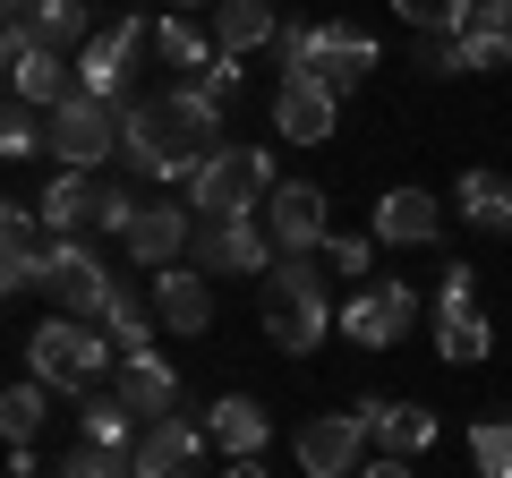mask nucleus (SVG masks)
Listing matches in <instances>:
<instances>
[{"label":"nucleus","mask_w":512,"mask_h":478,"mask_svg":"<svg viewBox=\"0 0 512 478\" xmlns=\"http://www.w3.org/2000/svg\"><path fill=\"white\" fill-rule=\"evenodd\" d=\"M256 316H265V342L291 350V359L325 350V333L342 325L333 299H325V257H282L274 274L256 282Z\"/></svg>","instance_id":"f257e3e1"},{"label":"nucleus","mask_w":512,"mask_h":478,"mask_svg":"<svg viewBox=\"0 0 512 478\" xmlns=\"http://www.w3.org/2000/svg\"><path fill=\"white\" fill-rule=\"evenodd\" d=\"M274 188H282V171L265 146H214L188 171V214L197 222H248V214H265Z\"/></svg>","instance_id":"f03ea898"},{"label":"nucleus","mask_w":512,"mask_h":478,"mask_svg":"<svg viewBox=\"0 0 512 478\" xmlns=\"http://www.w3.org/2000/svg\"><path fill=\"white\" fill-rule=\"evenodd\" d=\"M120 163L137 171V180H188V171L205 163V146L188 137V120L171 111V94H137V103L120 111Z\"/></svg>","instance_id":"7ed1b4c3"},{"label":"nucleus","mask_w":512,"mask_h":478,"mask_svg":"<svg viewBox=\"0 0 512 478\" xmlns=\"http://www.w3.org/2000/svg\"><path fill=\"white\" fill-rule=\"evenodd\" d=\"M26 376L52 393H94L111 376V333L86 316H52V325L26 333Z\"/></svg>","instance_id":"20e7f679"},{"label":"nucleus","mask_w":512,"mask_h":478,"mask_svg":"<svg viewBox=\"0 0 512 478\" xmlns=\"http://www.w3.org/2000/svg\"><path fill=\"white\" fill-rule=\"evenodd\" d=\"M9 103H26V111H43L52 120L60 103L77 94V69H69V52H52V43H35V26L26 18H9Z\"/></svg>","instance_id":"39448f33"},{"label":"nucleus","mask_w":512,"mask_h":478,"mask_svg":"<svg viewBox=\"0 0 512 478\" xmlns=\"http://www.w3.org/2000/svg\"><path fill=\"white\" fill-rule=\"evenodd\" d=\"M43 129H52V163H60V171H103L111 154H120V103L69 94V103H60Z\"/></svg>","instance_id":"423d86ee"},{"label":"nucleus","mask_w":512,"mask_h":478,"mask_svg":"<svg viewBox=\"0 0 512 478\" xmlns=\"http://www.w3.org/2000/svg\"><path fill=\"white\" fill-rule=\"evenodd\" d=\"M146 43H154V26L120 9V18H111L103 35L77 52V94H94V103H120V111H128V77H137V52H146Z\"/></svg>","instance_id":"0eeeda50"},{"label":"nucleus","mask_w":512,"mask_h":478,"mask_svg":"<svg viewBox=\"0 0 512 478\" xmlns=\"http://www.w3.org/2000/svg\"><path fill=\"white\" fill-rule=\"evenodd\" d=\"M188 265H197V274H248V282H265L282 265V248H274V231H265V214H248V222H197Z\"/></svg>","instance_id":"6e6552de"},{"label":"nucleus","mask_w":512,"mask_h":478,"mask_svg":"<svg viewBox=\"0 0 512 478\" xmlns=\"http://www.w3.org/2000/svg\"><path fill=\"white\" fill-rule=\"evenodd\" d=\"M410 325H419V291H410L402 274L359 282V291H350V308H342V333H350L359 350H393Z\"/></svg>","instance_id":"1a4fd4ad"},{"label":"nucleus","mask_w":512,"mask_h":478,"mask_svg":"<svg viewBox=\"0 0 512 478\" xmlns=\"http://www.w3.org/2000/svg\"><path fill=\"white\" fill-rule=\"evenodd\" d=\"M52 308L60 316H103L111 308V291H120V274L103 265V248L94 239H52Z\"/></svg>","instance_id":"9d476101"},{"label":"nucleus","mask_w":512,"mask_h":478,"mask_svg":"<svg viewBox=\"0 0 512 478\" xmlns=\"http://www.w3.org/2000/svg\"><path fill=\"white\" fill-rule=\"evenodd\" d=\"M291 444H299V470L308 478H359V453L376 436H367V410H316Z\"/></svg>","instance_id":"9b49d317"},{"label":"nucleus","mask_w":512,"mask_h":478,"mask_svg":"<svg viewBox=\"0 0 512 478\" xmlns=\"http://www.w3.org/2000/svg\"><path fill=\"white\" fill-rule=\"evenodd\" d=\"M111 188H120V180H103V171H52V188L35 197L43 231H52V239H86V231H103Z\"/></svg>","instance_id":"f8f14e48"},{"label":"nucleus","mask_w":512,"mask_h":478,"mask_svg":"<svg viewBox=\"0 0 512 478\" xmlns=\"http://www.w3.org/2000/svg\"><path fill=\"white\" fill-rule=\"evenodd\" d=\"M265 231H274L282 257H325V188L316 180H282L274 197H265Z\"/></svg>","instance_id":"ddd939ff"},{"label":"nucleus","mask_w":512,"mask_h":478,"mask_svg":"<svg viewBox=\"0 0 512 478\" xmlns=\"http://www.w3.org/2000/svg\"><path fill=\"white\" fill-rule=\"evenodd\" d=\"M274 129L291 137V146H325V137L342 129V94H333L325 77H282L274 86Z\"/></svg>","instance_id":"4468645a"},{"label":"nucleus","mask_w":512,"mask_h":478,"mask_svg":"<svg viewBox=\"0 0 512 478\" xmlns=\"http://www.w3.org/2000/svg\"><path fill=\"white\" fill-rule=\"evenodd\" d=\"M205 427L188 419V410H171V419H154L146 436H137V453H128V470L137 478H197V453H205Z\"/></svg>","instance_id":"2eb2a0df"},{"label":"nucleus","mask_w":512,"mask_h":478,"mask_svg":"<svg viewBox=\"0 0 512 478\" xmlns=\"http://www.w3.org/2000/svg\"><path fill=\"white\" fill-rule=\"evenodd\" d=\"M436 231H444V197H427V188H384L376 222H367V239H384V248H436Z\"/></svg>","instance_id":"dca6fc26"},{"label":"nucleus","mask_w":512,"mask_h":478,"mask_svg":"<svg viewBox=\"0 0 512 478\" xmlns=\"http://www.w3.org/2000/svg\"><path fill=\"white\" fill-rule=\"evenodd\" d=\"M188 239H197V214H188V205H137V222H128L120 248L146 265V274H163V265L188 257Z\"/></svg>","instance_id":"f3484780"},{"label":"nucleus","mask_w":512,"mask_h":478,"mask_svg":"<svg viewBox=\"0 0 512 478\" xmlns=\"http://www.w3.org/2000/svg\"><path fill=\"white\" fill-rule=\"evenodd\" d=\"M154 316H163V333H205L214 325V274H197V265H163V274H154Z\"/></svg>","instance_id":"a211bd4d"},{"label":"nucleus","mask_w":512,"mask_h":478,"mask_svg":"<svg viewBox=\"0 0 512 478\" xmlns=\"http://www.w3.org/2000/svg\"><path fill=\"white\" fill-rule=\"evenodd\" d=\"M359 410H367V436H376V453H384V461H419L427 444L444 436L436 410H419V402H384V393H367Z\"/></svg>","instance_id":"6ab92c4d"},{"label":"nucleus","mask_w":512,"mask_h":478,"mask_svg":"<svg viewBox=\"0 0 512 478\" xmlns=\"http://www.w3.org/2000/svg\"><path fill=\"white\" fill-rule=\"evenodd\" d=\"M111 393H120V402L137 410L146 427L180 410V376H171V359H163V350H128V359H120V385H111Z\"/></svg>","instance_id":"aec40b11"},{"label":"nucleus","mask_w":512,"mask_h":478,"mask_svg":"<svg viewBox=\"0 0 512 478\" xmlns=\"http://www.w3.org/2000/svg\"><path fill=\"white\" fill-rule=\"evenodd\" d=\"M205 436H214L231 461H265V436H274V419H265V402H256V393H222V402L205 410Z\"/></svg>","instance_id":"412c9836"},{"label":"nucleus","mask_w":512,"mask_h":478,"mask_svg":"<svg viewBox=\"0 0 512 478\" xmlns=\"http://www.w3.org/2000/svg\"><path fill=\"white\" fill-rule=\"evenodd\" d=\"M367 69H376V35H367V26H333V18H325V43H316V77H325L333 94H350Z\"/></svg>","instance_id":"4be33fe9"},{"label":"nucleus","mask_w":512,"mask_h":478,"mask_svg":"<svg viewBox=\"0 0 512 478\" xmlns=\"http://www.w3.org/2000/svg\"><path fill=\"white\" fill-rule=\"evenodd\" d=\"M453 205H461V222H470V231H487V239L512 231V180H504V171H461Z\"/></svg>","instance_id":"5701e85b"},{"label":"nucleus","mask_w":512,"mask_h":478,"mask_svg":"<svg viewBox=\"0 0 512 478\" xmlns=\"http://www.w3.org/2000/svg\"><path fill=\"white\" fill-rule=\"evenodd\" d=\"M282 35V18H274V0H222L214 9V43L231 60H248V52H265V43Z\"/></svg>","instance_id":"b1692460"},{"label":"nucleus","mask_w":512,"mask_h":478,"mask_svg":"<svg viewBox=\"0 0 512 478\" xmlns=\"http://www.w3.org/2000/svg\"><path fill=\"white\" fill-rule=\"evenodd\" d=\"M137 436H146V419H137L120 393H86V410H77V444H103V453H137Z\"/></svg>","instance_id":"393cba45"},{"label":"nucleus","mask_w":512,"mask_h":478,"mask_svg":"<svg viewBox=\"0 0 512 478\" xmlns=\"http://www.w3.org/2000/svg\"><path fill=\"white\" fill-rule=\"evenodd\" d=\"M154 52H163V69H180V77H205L222 60V43L205 35L197 18H180V9H171V18H154Z\"/></svg>","instance_id":"a878e982"},{"label":"nucleus","mask_w":512,"mask_h":478,"mask_svg":"<svg viewBox=\"0 0 512 478\" xmlns=\"http://www.w3.org/2000/svg\"><path fill=\"white\" fill-rule=\"evenodd\" d=\"M26 26H35V43H52V52H86V43L103 35V18H94L86 0H35Z\"/></svg>","instance_id":"bb28decb"},{"label":"nucleus","mask_w":512,"mask_h":478,"mask_svg":"<svg viewBox=\"0 0 512 478\" xmlns=\"http://www.w3.org/2000/svg\"><path fill=\"white\" fill-rule=\"evenodd\" d=\"M103 333L120 342V359H128V350H154V333H163V316H154V291L120 282V291H111V308H103Z\"/></svg>","instance_id":"cd10ccee"},{"label":"nucleus","mask_w":512,"mask_h":478,"mask_svg":"<svg viewBox=\"0 0 512 478\" xmlns=\"http://www.w3.org/2000/svg\"><path fill=\"white\" fill-rule=\"evenodd\" d=\"M393 18H402L410 35H470L478 0H393Z\"/></svg>","instance_id":"c85d7f7f"},{"label":"nucleus","mask_w":512,"mask_h":478,"mask_svg":"<svg viewBox=\"0 0 512 478\" xmlns=\"http://www.w3.org/2000/svg\"><path fill=\"white\" fill-rule=\"evenodd\" d=\"M436 350H444V368H478V359H487V350H495V333H487V316H444V325H436Z\"/></svg>","instance_id":"c756f323"},{"label":"nucleus","mask_w":512,"mask_h":478,"mask_svg":"<svg viewBox=\"0 0 512 478\" xmlns=\"http://www.w3.org/2000/svg\"><path fill=\"white\" fill-rule=\"evenodd\" d=\"M43 410H52V385H35V376L0 393V427H9V444H35L43 436Z\"/></svg>","instance_id":"7c9ffc66"},{"label":"nucleus","mask_w":512,"mask_h":478,"mask_svg":"<svg viewBox=\"0 0 512 478\" xmlns=\"http://www.w3.org/2000/svg\"><path fill=\"white\" fill-rule=\"evenodd\" d=\"M171 111H180V120H188V137H197V146L214 154V137H222V111H231V103H222V94H205L197 77H180V86H171Z\"/></svg>","instance_id":"2f4dec72"},{"label":"nucleus","mask_w":512,"mask_h":478,"mask_svg":"<svg viewBox=\"0 0 512 478\" xmlns=\"http://www.w3.org/2000/svg\"><path fill=\"white\" fill-rule=\"evenodd\" d=\"M316 43H325V18H282V35H274L282 77H316Z\"/></svg>","instance_id":"473e14b6"},{"label":"nucleus","mask_w":512,"mask_h":478,"mask_svg":"<svg viewBox=\"0 0 512 478\" xmlns=\"http://www.w3.org/2000/svg\"><path fill=\"white\" fill-rule=\"evenodd\" d=\"M470 470H478V478H512V410L470 427Z\"/></svg>","instance_id":"72a5a7b5"},{"label":"nucleus","mask_w":512,"mask_h":478,"mask_svg":"<svg viewBox=\"0 0 512 478\" xmlns=\"http://www.w3.org/2000/svg\"><path fill=\"white\" fill-rule=\"evenodd\" d=\"M43 282H52V248H9V257H0V291L9 299L43 291Z\"/></svg>","instance_id":"f704fd0d"},{"label":"nucleus","mask_w":512,"mask_h":478,"mask_svg":"<svg viewBox=\"0 0 512 478\" xmlns=\"http://www.w3.org/2000/svg\"><path fill=\"white\" fill-rule=\"evenodd\" d=\"M410 69H419V77H470V52H461V35H419Z\"/></svg>","instance_id":"c9c22d12"},{"label":"nucleus","mask_w":512,"mask_h":478,"mask_svg":"<svg viewBox=\"0 0 512 478\" xmlns=\"http://www.w3.org/2000/svg\"><path fill=\"white\" fill-rule=\"evenodd\" d=\"M52 478H137V470H128V453H103V444H69Z\"/></svg>","instance_id":"e433bc0d"},{"label":"nucleus","mask_w":512,"mask_h":478,"mask_svg":"<svg viewBox=\"0 0 512 478\" xmlns=\"http://www.w3.org/2000/svg\"><path fill=\"white\" fill-rule=\"evenodd\" d=\"M43 137H52V129H43V111L9 103V120H0V154H9V163H26V154H35Z\"/></svg>","instance_id":"4c0bfd02"},{"label":"nucleus","mask_w":512,"mask_h":478,"mask_svg":"<svg viewBox=\"0 0 512 478\" xmlns=\"http://www.w3.org/2000/svg\"><path fill=\"white\" fill-rule=\"evenodd\" d=\"M478 308V274L470 265H444V282H436V325L444 316H470Z\"/></svg>","instance_id":"58836bf2"},{"label":"nucleus","mask_w":512,"mask_h":478,"mask_svg":"<svg viewBox=\"0 0 512 478\" xmlns=\"http://www.w3.org/2000/svg\"><path fill=\"white\" fill-rule=\"evenodd\" d=\"M325 265L350 282H376V239H325Z\"/></svg>","instance_id":"ea45409f"},{"label":"nucleus","mask_w":512,"mask_h":478,"mask_svg":"<svg viewBox=\"0 0 512 478\" xmlns=\"http://www.w3.org/2000/svg\"><path fill=\"white\" fill-rule=\"evenodd\" d=\"M461 52H470V77H487V69H504V60H512V35H495V26H470V35H461Z\"/></svg>","instance_id":"a19ab883"},{"label":"nucleus","mask_w":512,"mask_h":478,"mask_svg":"<svg viewBox=\"0 0 512 478\" xmlns=\"http://www.w3.org/2000/svg\"><path fill=\"white\" fill-rule=\"evenodd\" d=\"M197 86H205V94H222V103H239V86H248V60H231V52H222L214 69L197 77Z\"/></svg>","instance_id":"79ce46f5"},{"label":"nucleus","mask_w":512,"mask_h":478,"mask_svg":"<svg viewBox=\"0 0 512 478\" xmlns=\"http://www.w3.org/2000/svg\"><path fill=\"white\" fill-rule=\"evenodd\" d=\"M478 26H495V35H512V0H478Z\"/></svg>","instance_id":"37998d69"},{"label":"nucleus","mask_w":512,"mask_h":478,"mask_svg":"<svg viewBox=\"0 0 512 478\" xmlns=\"http://www.w3.org/2000/svg\"><path fill=\"white\" fill-rule=\"evenodd\" d=\"M359 478H410V461H384V453H376V461H367Z\"/></svg>","instance_id":"c03bdc74"},{"label":"nucleus","mask_w":512,"mask_h":478,"mask_svg":"<svg viewBox=\"0 0 512 478\" xmlns=\"http://www.w3.org/2000/svg\"><path fill=\"white\" fill-rule=\"evenodd\" d=\"M222 478H265V461H231V470H222Z\"/></svg>","instance_id":"a18cd8bd"},{"label":"nucleus","mask_w":512,"mask_h":478,"mask_svg":"<svg viewBox=\"0 0 512 478\" xmlns=\"http://www.w3.org/2000/svg\"><path fill=\"white\" fill-rule=\"evenodd\" d=\"M0 9H9V18H26V9H35V0H0Z\"/></svg>","instance_id":"49530a36"},{"label":"nucleus","mask_w":512,"mask_h":478,"mask_svg":"<svg viewBox=\"0 0 512 478\" xmlns=\"http://www.w3.org/2000/svg\"><path fill=\"white\" fill-rule=\"evenodd\" d=\"M188 9H222V0H180V18H188Z\"/></svg>","instance_id":"de8ad7c7"}]
</instances>
